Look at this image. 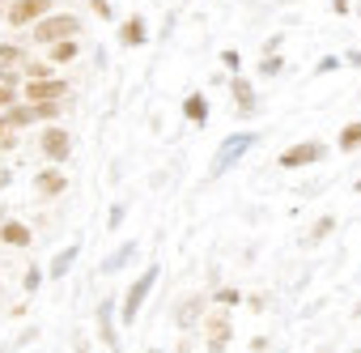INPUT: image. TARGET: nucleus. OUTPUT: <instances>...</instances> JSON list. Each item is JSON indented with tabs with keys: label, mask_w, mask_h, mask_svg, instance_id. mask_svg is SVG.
Segmentation results:
<instances>
[{
	"label": "nucleus",
	"mask_w": 361,
	"mask_h": 353,
	"mask_svg": "<svg viewBox=\"0 0 361 353\" xmlns=\"http://www.w3.org/2000/svg\"><path fill=\"white\" fill-rule=\"evenodd\" d=\"M111 319H115V302L106 298V302H98V332H102V340L115 349V328H111Z\"/></svg>",
	"instance_id": "2eb2a0df"
},
{
	"label": "nucleus",
	"mask_w": 361,
	"mask_h": 353,
	"mask_svg": "<svg viewBox=\"0 0 361 353\" xmlns=\"http://www.w3.org/2000/svg\"><path fill=\"white\" fill-rule=\"evenodd\" d=\"M77 39H64V43H51V64H73L77 60Z\"/></svg>",
	"instance_id": "dca6fc26"
},
{
	"label": "nucleus",
	"mask_w": 361,
	"mask_h": 353,
	"mask_svg": "<svg viewBox=\"0 0 361 353\" xmlns=\"http://www.w3.org/2000/svg\"><path fill=\"white\" fill-rule=\"evenodd\" d=\"M119 222H123V205H115V209H111V217H106V226H119Z\"/></svg>",
	"instance_id": "7c9ffc66"
},
{
	"label": "nucleus",
	"mask_w": 361,
	"mask_h": 353,
	"mask_svg": "<svg viewBox=\"0 0 361 353\" xmlns=\"http://www.w3.org/2000/svg\"><path fill=\"white\" fill-rule=\"evenodd\" d=\"M30 111H35V119H43V124H56V115H60V102H26Z\"/></svg>",
	"instance_id": "aec40b11"
},
{
	"label": "nucleus",
	"mask_w": 361,
	"mask_h": 353,
	"mask_svg": "<svg viewBox=\"0 0 361 353\" xmlns=\"http://www.w3.org/2000/svg\"><path fill=\"white\" fill-rule=\"evenodd\" d=\"M0 243H5V247H30V226H22V222H0Z\"/></svg>",
	"instance_id": "9b49d317"
},
{
	"label": "nucleus",
	"mask_w": 361,
	"mask_h": 353,
	"mask_svg": "<svg viewBox=\"0 0 361 353\" xmlns=\"http://www.w3.org/2000/svg\"><path fill=\"white\" fill-rule=\"evenodd\" d=\"M90 5H94V13H98V18H111V5H106V0H90Z\"/></svg>",
	"instance_id": "c85d7f7f"
},
{
	"label": "nucleus",
	"mask_w": 361,
	"mask_h": 353,
	"mask_svg": "<svg viewBox=\"0 0 361 353\" xmlns=\"http://www.w3.org/2000/svg\"><path fill=\"white\" fill-rule=\"evenodd\" d=\"M230 315L226 311H213L209 319H204V336H209V353H226V345H230Z\"/></svg>",
	"instance_id": "0eeeda50"
},
{
	"label": "nucleus",
	"mask_w": 361,
	"mask_h": 353,
	"mask_svg": "<svg viewBox=\"0 0 361 353\" xmlns=\"http://www.w3.org/2000/svg\"><path fill=\"white\" fill-rule=\"evenodd\" d=\"M200 306H204V302H200V298H192V302H183V306H178V323H183V328H192V323H196V319H192V315H196V311H200Z\"/></svg>",
	"instance_id": "412c9836"
},
{
	"label": "nucleus",
	"mask_w": 361,
	"mask_h": 353,
	"mask_svg": "<svg viewBox=\"0 0 361 353\" xmlns=\"http://www.w3.org/2000/svg\"><path fill=\"white\" fill-rule=\"evenodd\" d=\"M18 102V85H5L0 81V107H13Z\"/></svg>",
	"instance_id": "393cba45"
},
{
	"label": "nucleus",
	"mask_w": 361,
	"mask_h": 353,
	"mask_svg": "<svg viewBox=\"0 0 361 353\" xmlns=\"http://www.w3.org/2000/svg\"><path fill=\"white\" fill-rule=\"evenodd\" d=\"M77 251H81V247H64V251H60V256L51 260V268H47V277H64V273H68V268L77 264Z\"/></svg>",
	"instance_id": "f3484780"
},
{
	"label": "nucleus",
	"mask_w": 361,
	"mask_h": 353,
	"mask_svg": "<svg viewBox=\"0 0 361 353\" xmlns=\"http://www.w3.org/2000/svg\"><path fill=\"white\" fill-rule=\"evenodd\" d=\"M217 302H221V306H238V302H243V294H238V289H221V294H217Z\"/></svg>",
	"instance_id": "a878e982"
},
{
	"label": "nucleus",
	"mask_w": 361,
	"mask_h": 353,
	"mask_svg": "<svg viewBox=\"0 0 361 353\" xmlns=\"http://www.w3.org/2000/svg\"><path fill=\"white\" fill-rule=\"evenodd\" d=\"M26 64V52L18 43H0V81L5 85H18V68Z\"/></svg>",
	"instance_id": "6e6552de"
},
{
	"label": "nucleus",
	"mask_w": 361,
	"mask_h": 353,
	"mask_svg": "<svg viewBox=\"0 0 361 353\" xmlns=\"http://www.w3.org/2000/svg\"><path fill=\"white\" fill-rule=\"evenodd\" d=\"M39 149H43V157H47V162H64V157L73 153V136H68L60 124H47V128H43V136H39Z\"/></svg>",
	"instance_id": "20e7f679"
},
{
	"label": "nucleus",
	"mask_w": 361,
	"mask_h": 353,
	"mask_svg": "<svg viewBox=\"0 0 361 353\" xmlns=\"http://www.w3.org/2000/svg\"><path fill=\"white\" fill-rule=\"evenodd\" d=\"M331 226H336V217H323V222H319V226L310 230V243H319V239H327V234H331Z\"/></svg>",
	"instance_id": "b1692460"
},
{
	"label": "nucleus",
	"mask_w": 361,
	"mask_h": 353,
	"mask_svg": "<svg viewBox=\"0 0 361 353\" xmlns=\"http://www.w3.org/2000/svg\"><path fill=\"white\" fill-rule=\"evenodd\" d=\"M221 64H226V68H234V73H238V64H243V56H238V52H221Z\"/></svg>",
	"instance_id": "bb28decb"
},
{
	"label": "nucleus",
	"mask_w": 361,
	"mask_h": 353,
	"mask_svg": "<svg viewBox=\"0 0 361 353\" xmlns=\"http://www.w3.org/2000/svg\"><path fill=\"white\" fill-rule=\"evenodd\" d=\"M183 115H188L192 124H200V128H204V124H209V98H204V94H188Z\"/></svg>",
	"instance_id": "4468645a"
},
{
	"label": "nucleus",
	"mask_w": 361,
	"mask_h": 353,
	"mask_svg": "<svg viewBox=\"0 0 361 353\" xmlns=\"http://www.w3.org/2000/svg\"><path fill=\"white\" fill-rule=\"evenodd\" d=\"M340 149H344V153L361 149V119H357V124H344V132H340Z\"/></svg>",
	"instance_id": "6ab92c4d"
},
{
	"label": "nucleus",
	"mask_w": 361,
	"mask_h": 353,
	"mask_svg": "<svg viewBox=\"0 0 361 353\" xmlns=\"http://www.w3.org/2000/svg\"><path fill=\"white\" fill-rule=\"evenodd\" d=\"M26 73H30V81H47V77H51V68H47V64H39V60H35V64L26 60Z\"/></svg>",
	"instance_id": "5701e85b"
},
{
	"label": "nucleus",
	"mask_w": 361,
	"mask_h": 353,
	"mask_svg": "<svg viewBox=\"0 0 361 353\" xmlns=\"http://www.w3.org/2000/svg\"><path fill=\"white\" fill-rule=\"evenodd\" d=\"M39 281H43V273H39V268H30V273H26V289L35 294V289H39Z\"/></svg>",
	"instance_id": "cd10ccee"
},
{
	"label": "nucleus",
	"mask_w": 361,
	"mask_h": 353,
	"mask_svg": "<svg viewBox=\"0 0 361 353\" xmlns=\"http://www.w3.org/2000/svg\"><path fill=\"white\" fill-rule=\"evenodd\" d=\"M323 153H327V145H319V140H306V145H293V149H285V153H281V166H285V170H298V166L323 162Z\"/></svg>",
	"instance_id": "423d86ee"
},
{
	"label": "nucleus",
	"mask_w": 361,
	"mask_h": 353,
	"mask_svg": "<svg viewBox=\"0 0 361 353\" xmlns=\"http://www.w3.org/2000/svg\"><path fill=\"white\" fill-rule=\"evenodd\" d=\"M9 188V170H0V192H5Z\"/></svg>",
	"instance_id": "2f4dec72"
},
{
	"label": "nucleus",
	"mask_w": 361,
	"mask_h": 353,
	"mask_svg": "<svg viewBox=\"0 0 361 353\" xmlns=\"http://www.w3.org/2000/svg\"><path fill=\"white\" fill-rule=\"evenodd\" d=\"M255 140H259L255 132H234V136H226L221 149H217V157H213V166H209V179H221V174H226L247 149H255Z\"/></svg>",
	"instance_id": "7ed1b4c3"
},
{
	"label": "nucleus",
	"mask_w": 361,
	"mask_h": 353,
	"mask_svg": "<svg viewBox=\"0 0 361 353\" xmlns=\"http://www.w3.org/2000/svg\"><path fill=\"white\" fill-rule=\"evenodd\" d=\"M357 192H361V184H357Z\"/></svg>",
	"instance_id": "f704fd0d"
},
{
	"label": "nucleus",
	"mask_w": 361,
	"mask_h": 353,
	"mask_svg": "<svg viewBox=\"0 0 361 353\" xmlns=\"http://www.w3.org/2000/svg\"><path fill=\"white\" fill-rule=\"evenodd\" d=\"M268 73H281V60H276V56H272V60L264 56V77H268Z\"/></svg>",
	"instance_id": "c756f323"
},
{
	"label": "nucleus",
	"mask_w": 361,
	"mask_h": 353,
	"mask_svg": "<svg viewBox=\"0 0 361 353\" xmlns=\"http://www.w3.org/2000/svg\"><path fill=\"white\" fill-rule=\"evenodd\" d=\"M357 315H361V302H357Z\"/></svg>",
	"instance_id": "72a5a7b5"
},
{
	"label": "nucleus",
	"mask_w": 361,
	"mask_h": 353,
	"mask_svg": "<svg viewBox=\"0 0 361 353\" xmlns=\"http://www.w3.org/2000/svg\"><path fill=\"white\" fill-rule=\"evenodd\" d=\"M331 5H336V13H344V9H348V0H331Z\"/></svg>",
	"instance_id": "473e14b6"
},
{
	"label": "nucleus",
	"mask_w": 361,
	"mask_h": 353,
	"mask_svg": "<svg viewBox=\"0 0 361 353\" xmlns=\"http://www.w3.org/2000/svg\"><path fill=\"white\" fill-rule=\"evenodd\" d=\"M18 124L9 119V115H0V149H18Z\"/></svg>",
	"instance_id": "a211bd4d"
},
{
	"label": "nucleus",
	"mask_w": 361,
	"mask_h": 353,
	"mask_svg": "<svg viewBox=\"0 0 361 353\" xmlns=\"http://www.w3.org/2000/svg\"><path fill=\"white\" fill-rule=\"evenodd\" d=\"M230 90H234V102H238V111H243V115H255V90H251V81L234 77V81H230Z\"/></svg>",
	"instance_id": "f8f14e48"
},
{
	"label": "nucleus",
	"mask_w": 361,
	"mask_h": 353,
	"mask_svg": "<svg viewBox=\"0 0 361 353\" xmlns=\"http://www.w3.org/2000/svg\"><path fill=\"white\" fill-rule=\"evenodd\" d=\"M81 35V18L73 13H47L35 22V43L39 47H51V43H64V39H77Z\"/></svg>",
	"instance_id": "f257e3e1"
},
{
	"label": "nucleus",
	"mask_w": 361,
	"mask_h": 353,
	"mask_svg": "<svg viewBox=\"0 0 361 353\" xmlns=\"http://www.w3.org/2000/svg\"><path fill=\"white\" fill-rule=\"evenodd\" d=\"M145 39H149V30H145V22H140V18H132V22H123V26H119V43H123V47H140Z\"/></svg>",
	"instance_id": "ddd939ff"
},
{
	"label": "nucleus",
	"mask_w": 361,
	"mask_h": 353,
	"mask_svg": "<svg viewBox=\"0 0 361 353\" xmlns=\"http://www.w3.org/2000/svg\"><path fill=\"white\" fill-rule=\"evenodd\" d=\"M64 81H56V77H47V81H26V102H60L64 98Z\"/></svg>",
	"instance_id": "1a4fd4ad"
},
{
	"label": "nucleus",
	"mask_w": 361,
	"mask_h": 353,
	"mask_svg": "<svg viewBox=\"0 0 361 353\" xmlns=\"http://www.w3.org/2000/svg\"><path fill=\"white\" fill-rule=\"evenodd\" d=\"M43 13H51V0H13V5L5 9V22L9 26H30Z\"/></svg>",
	"instance_id": "39448f33"
},
{
	"label": "nucleus",
	"mask_w": 361,
	"mask_h": 353,
	"mask_svg": "<svg viewBox=\"0 0 361 353\" xmlns=\"http://www.w3.org/2000/svg\"><path fill=\"white\" fill-rule=\"evenodd\" d=\"M0 217H5V213H0Z\"/></svg>",
	"instance_id": "c9c22d12"
},
{
	"label": "nucleus",
	"mask_w": 361,
	"mask_h": 353,
	"mask_svg": "<svg viewBox=\"0 0 361 353\" xmlns=\"http://www.w3.org/2000/svg\"><path fill=\"white\" fill-rule=\"evenodd\" d=\"M132 251H136V243H123V247H119V256H111V260H106V273H115V268H119Z\"/></svg>",
	"instance_id": "4be33fe9"
},
{
	"label": "nucleus",
	"mask_w": 361,
	"mask_h": 353,
	"mask_svg": "<svg viewBox=\"0 0 361 353\" xmlns=\"http://www.w3.org/2000/svg\"><path fill=\"white\" fill-rule=\"evenodd\" d=\"M35 188H39V196H60V192L68 188V179H64L60 166H51V170H43L39 179H35Z\"/></svg>",
	"instance_id": "9d476101"
},
{
	"label": "nucleus",
	"mask_w": 361,
	"mask_h": 353,
	"mask_svg": "<svg viewBox=\"0 0 361 353\" xmlns=\"http://www.w3.org/2000/svg\"><path fill=\"white\" fill-rule=\"evenodd\" d=\"M157 277H161V268H157V264H149V268L128 285V294H123V302H119V319H123V323H136V315H140V306H145L149 289L157 285Z\"/></svg>",
	"instance_id": "f03ea898"
}]
</instances>
